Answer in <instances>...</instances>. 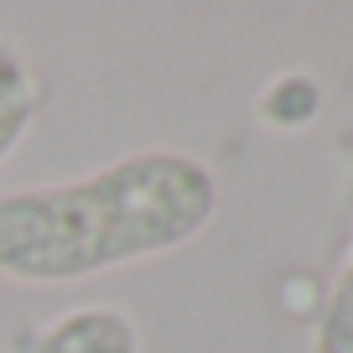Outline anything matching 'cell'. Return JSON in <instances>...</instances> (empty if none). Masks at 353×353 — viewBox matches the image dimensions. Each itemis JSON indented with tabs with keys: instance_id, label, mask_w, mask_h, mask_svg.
<instances>
[{
	"instance_id": "1",
	"label": "cell",
	"mask_w": 353,
	"mask_h": 353,
	"mask_svg": "<svg viewBox=\"0 0 353 353\" xmlns=\"http://www.w3.org/2000/svg\"><path fill=\"white\" fill-rule=\"evenodd\" d=\"M219 213L203 156L151 145L63 182L0 192V281L73 286L192 244Z\"/></svg>"
},
{
	"instance_id": "2",
	"label": "cell",
	"mask_w": 353,
	"mask_h": 353,
	"mask_svg": "<svg viewBox=\"0 0 353 353\" xmlns=\"http://www.w3.org/2000/svg\"><path fill=\"white\" fill-rule=\"evenodd\" d=\"M16 353H141V327L114 301H88L32 327Z\"/></svg>"
},
{
	"instance_id": "3",
	"label": "cell",
	"mask_w": 353,
	"mask_h": 353,
	"mask_svg": "<svg viewBox=\"0 0 353 353\" xmlns=\"http://www.w3.org/2000/svg\"><path fill=\"white\" fill-rule=\"evenodd\" d=\"M47 110V78L21 47L0 42V166L21 151V141L37 130Z\"/></svg>"
},
{
	"instance_id": "4",
	"label": "cell",
	"mask_w": 353,
	"mask_h": 353,
	"mask_svg": "<svg viewBox=\"0 0 353 353\" xmlns=\"http://www.w3.org/2000/svg\"><path fill=\"white\" fill-rule=\"evenodd\" d=\"M312 353H353V250H348V260H343L338 281H332L327 301L317 312Z\"/></svg>"
},
{
	"instance_id": "5",
	"label": "cell",
	"mask_w": 353,
	"mask_h": 353,
	"mask_svg": "<svg viewBox=\"0 0 353 353\" xmlns=\"http://www.w3.org/2000/svg\"><path fill=\"white\" fill-rule=\"evenodd\" d=\"M317 104H322V88L312 83L307 73H281L276 83L260 94V120L281 125V130H296V125H307L312 114H317Z\"/></svg>"
}]
</instances>
